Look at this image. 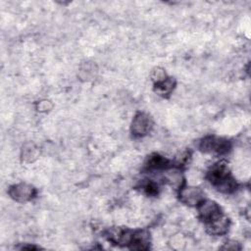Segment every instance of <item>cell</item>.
<instances>
[{"mask_svg":"<svg viewBox=\"0 0 251 251\" xmlns=\"http://www.w3.org/2000/svg\"><path fill=\"white\" fill-rule=\"evenodd\" d=\"M208 178L221 192L230 193L236 189V182L230 176L227 167L224 164L214 166L208 173Z\"/></svg>","mask_w":251,"mask_h":251,"instance_id":"1","label":"cell"},{"mask_svg":"<svg viewBox=\"0 0 251 251\" xmlns=\"http://www.w3.org/2000/svg\"><path fill=\"white\" fill-rule=\"evenodd\" d=\"M230 148V144L226 139L216 137V136H208L205 137L200 143V149L203 152L224 155L228 152Z\"/></svg>","mask_w":251,"mask_h":251,"instance_id":"2","label":"cell"},{"mask_svg":"<svg viewBox=\"0 0 251 251\" xmlns=\"http://www.w3.org/2000/svg\"><path fill=\"white\" fill-rule=\"evenodd\" d=\"M198 205H199V207H198L199 217L206 224H209L223 216L219 205L212 200H204L203 199Z\"/></svg>","mask_w":251,"mask_h":251,"instance_id":"3","label":"cell"},{"mask_svg":"<svg viewBox=\"0 0 251 251\" xmlns=\"http://www.w3.org/2000/svg\"><path fill=\"white\" fill-rule=\"evenodd\" d=\"M9 194L16 201L25 202L33 198L35 195V189L29 184L20 183L11 186L9 189Z\"/></svg>","mask_w":251,"mask_h":251,"instance_id":"4","label":"cell"},{"mask_svg":"<svg viewBox=\"0 0 251 251\" xmlns=\"http://www.w3.org/2000/svg\"><path fill=\"white\" fill-rule=\"evenodd\" d=\"M179 198L184 204L195 206L203 200V192L200 188L195 186L183 187L179 191Z\"/></svg>","mask_w":251,"mask_h":251,"instance_id":"5","label":"cell"},{"mask_svg":"<svg viewBox=\"0 0 251 251\" xmlns=\"http://www.w3.org/2000/svg\"><path fill=\"white\" fill-rule=\"evenodd\" d=\"M151 120L148 115L144 113H138L132 121L131 131L136 136L145 135L151 128Z\"/></svg>","mask_w":251,"mask_h":251,"instance_id":"6","label":"cell"},{"mask_svg":"<svg viewBox=\"0 0 251 251\" xmlns=\"http://www.w3.org/2000/svg\"><path fill=\"white\" fill-rule=\"evenodd\" d=\"M130 248L136 250H145L149 246V234L146 231H136L131 233L129 240Z\"/></svg>","mask_w":251,"mask_h":251,"instance_id":"7","label":"cell"},{"mask_svg":"<svg viewBox=\"0 0 251 251\" xmlns=\"http://www.w3.org/2000/svg\"><path fill=\"white\" fill-rule=\"evenodd\" d=\"M228 228V220L223 215L217 220L207 224V229L210 233L220 235L225 233Z\"/></svg>","mask_w":251,"mask_h":251,"instance_id":"8","label":"cell"},{"mask_svg":"<svg viewBox=\"0 0 251 251\" xmlns=\"http://www.w3.org/2000/svg\"><path fill=\"white\" fill-rule=\"evenodd\" d=\"M169 166V160L166 158L159 156V155H153L148 159V162L146 164V168L149 171H156V170H162L166 169Z\"/></svg>","mask_w":251,"mask_h":251,"instance_id":"9","label":"cell"},{"mask_svg":"<svg viewBox=\"0 0 251 251\" xmlns=\"http://www.w3.org/2000/svg\"><path fill=\"white\" fill-rule=\"evenodd\" d=\"M165 179L174 187L180 186L182 182L181 174L176 170H168L165 174Z\"/></svg>","mask_w":251,"mask_h":251,"instance_id":"10","label":"cell"},{"mask_svg":"<svg viewBox=\"0 0 251 251\" xmlns=\"http://www.w3.org/2000/svg\"><path fill=\"white\" fill-rule=\"evenodd\" d=\"M38 153V148L34 144L27 143L23 149V158L27 162H32L37 158Z\"/></svg>","mask_w":251,"mask_h":251,"instance_id":"11","label":"cell"},{"mask_svg":"<svg viewBox=\"0 0 251 251\" xmlns=\"http://www.w3.org/2000/svg\"><path fill=\"white\" fill-rule=\"evenodd\" d=\"M155 85H156L157 91L159 93H161V94H168V93H170L173 90L174 85H175V81H174L173 78L167 77L163 81L155 83Z\"/></svg>","mask_w":251,"mask_h":251,"instance_id":"12","label":"cell"},{"mask_svg":"<svg viewBox=\"0 0 251 251\" xmlns=\"http://www.w3.org/2000/svg\"><path fill=\"white\" fill-rule=\"evenodd\" d=\"M152 78H153V80L155 81V83H158V82L163 81L164 79L167 78L165 71L162 70V69H159V68L155 69V70L153 71V73H152Z\"/></svg>","mask_w":251,"mask_h":251,"instance_id":"13","label":"cell"},{"mask_svg":"<svg viewBox=\"0 0 251 251\" xmlns=\"http://www.w3.org/2000/svg\"><path fill=\"white\" fill-rule=\"evenodd\" d=\"M142 188L148 195H154L157 193V185L152 181H148V182L144 183L142 185Z\"/></svg>","mask_w":251,"mask_h":251,"instance_id":"14","label":"cell"}]
</instances>
